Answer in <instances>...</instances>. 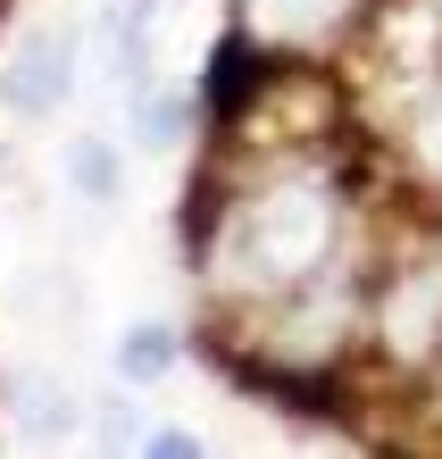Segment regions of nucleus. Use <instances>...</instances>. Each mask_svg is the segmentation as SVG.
I'll list each match as a JSON object with an SVG mask.
<instances>
[{"label": "nucleus", "mask_w": 442, "mask_h": 459, "mask_svg": "<svg viewBox=\"0 0 442 459\" xmlns=\"http://www.w3.org/2000/svg\"><path fill=\"white\" fill-rule=\"evenodd\" d=\"M325 226H334V209H325L317 184H284V193H267L259 209H242V226L226 242V276L234 284H284L300 276L317 251H325Z\"/></svg>", "instance_id": "1"}, {"label": "nucleus", "mask_w": 442, "mask_h": 459, "mask_svg": "<svg viewBox=\"0 0 442 459\" xmlns=\"http://www.w3.org/2000/svg\"><path fill=\"white\" fill-rule=\"evenodd\" d=\"M75 84V67H67V42H50V34H25L17 42V59L9 75H0V100H9L17 117H42V109H59Z\"/></svg>", "instance_id": "2"}, {"label": "nucleus", "mask_w": 442, "mask_h": 459, "mask_svg": "<svg viewBox=\"0 0 442 459\" xmlns=\"http://www.w3.org/2000/svg\"><path fill=\"white\" fill-rule=\"evenodd\" d=\"M351 9V0H251V25L267 42H309V34H325Z\"/></svg>", "instance_id": "3"}, {"label": "nucleus", "mask_w": 442, "mask_h": 459, "mask_svg": "<svg viewBox=\"0 0 442 459\" xmlns=\"http://www.w3.org/2000/svg\"><path fill=\"white\" fill-rule=\"evenodd\" d=\"M17 418H25V435H34V443H50V435H67V426H75V401H59L50 385H25Z\"/></svg>", "instance_id": "4"}, {"label": "nucleus", "mask_w": 442, "mask_h": 459, "mask_svg": "<svg viewBox=\"0 0 442 459\" xmlns=\"http://www.w3.org/2000/svg\"><path fill=\"white\" fill-rule=\"evenodd\" d=\"M67 184H75L84 201H108V193H117V159H108L100 143H75V151H67Z\"/></svg>", "instance_id": "5"}, {"label": "nucleus", "mask_w": 442, "mask_h": 459, "mask_svg": "<svg viewBox=\"0 0 442 459\" xmlns=\"http://www.w3.org/2000/svg\"><path fill=\"white\" fill-rule=\"evenodd\" d=\"M168 359H176V342H168V326H134V334L117 342V368L134 376V385H143V376H159Z\"/></svg>", "instance_id": "6"}, {"label": "nucleus", "mask_w": 442, "mask_h": 459, "mask_svg": "<svg viewBox=\"0 0 442 459\" xmlns=\"http://www.w3.org/2000/svg\"><path fill=\"white\" fill-rule=\"evenodd\" d=\"M434 301H442V284H418V292L393 309V342H401V351H426V334H434Z\"/></svg>", "instance_id": "7"}, {"label": "nucleus", "mask_w": 442, "mask_h": 459, "mask_svg": "<svg viewBox=\"0 0 442 459\" xmlns=\"http://www.w3.org/2000/svg\"><path fill=\"white\" fill-rule=\"evenodd\" d=\"M176 134H184V100H151V109H143V143H151V151H168Z\"/></svg>", "instance_id": "8"}, {"label": "nucleus", "mask_w": 442, "mask_h": 459, "mask_svg": "<svg viewBox=\"0 0 442 459\" xmlns=\"http://www.w3.org/2000/svg\"><path fill=\"white\" fill-rule=\"evenodd\" d=\"M143 459H201V443H192V435H176V426H168V435H151V451Z\"/></svg>", "instance_id": "9"}, {"label": "nucleus", "mask_w": 442, "mask_h": 459, "mask_svg": "<svg viewBox=\"0 0 442 459\" xmlns=\"http://www.w3.org/2000/svg\"><path fill=\"white\" fill-rule=\"evenodd\" d=\"M426 159H434V168H442V100H434V109H426Z\"/></svg>", "instance_id": "10"}]
</instances>
